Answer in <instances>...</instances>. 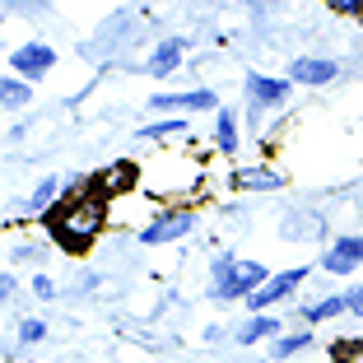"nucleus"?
I'll use <instances>...</instances> for the list:
<instances>
[{
    "instance_id": "f257e3e1",
    "label": "nucleus",
    "mask_w": 363,
    "mask_h": 363,
    "mask_svg": "<svg viewBox=\"0 0 363 363\" xmlns=\"http://www.w3.org/2000/svg\"><path fill=\"white\" fill-rule=\"evenodd\" d=\"M75 186L79 191L56 201V210H52V238L65 252H89L107 224V201L94 191V182H75Z\"/></svg>"
},
{
    "instance_id": "f03ea898",
    "label": "nucleus",
    "mask_w": 363,
    "mask_h": 363,
    "mask_svg": "<svg viewBox=\"0 0 363 363\" xmlns=\"http://www.w3.org/2000/svg\"><path fill=\"white\" fill-rule=\"evenodd\" d=\"M210 298H219V303H238V298H252V294H261V289L270 284V270L266 266H257V261H238L233 252H224V257L214 261V270H210Z\"/></svg>"
},
{
    "instance_id": "7ed1b4c3",
    "label": "nucleus",
    "mask_w": 363,
    "mask_h": 363,
    "mask_svg": "<svg viewBox=\"0 0 363 363\" xmlns=\"http://www.w3.org/2000/svg\"><path fill=\"white\" fill-rule=\"evenodd\" d=\"M191 214L186 210H172V214H159V219H154L150 228H145V233H140V242H150V247H159V242H177V238H186L191 233Z\"/></svg>"
},
{
    "instance_id": "20e7f679",
    "label": "nucleus",
    "mask_w": 363,
    "mask_h": 363,
    "mask_svg": "<svg viewBox=\"0 0 363 363\" xmlns=\"http://www.w3.org/2000/svg\"><path fill=\"white\" fill-rule=\"evenodd\" d=\"M303 279H308V266H294V270H284V275H275L266 289H261V294H252V298H247V308H252V312H261V308H270V303L289 298V294H294V289H298Z\"/></svg>"
},
{
    "instance_id": "39448f33",
    "label": "nucleus",
    "mask_w": 363,
    "mask_h": 363,
    "mask_svg": "<svg viewBox=\"0 0 363 363\" xmlns=\"http://www.w3.org/2000/svg\"><path fill=\"white\" fill-rule=\"evenodd\" d=\"M52 65H56V52H52V47H43V43H28V47H19V52H10V70H14V75H23V79L47 75Z\"/></svg>"
},
{
    "instance_id": "423d86ee",
    "label": "nucleus",
    "mask_w": 363,
    "mask_h": 363,
    "mask_svg": "<svg viewBox=\"0 0 363 363\" xmlns=\"http://www.w3.org/2000/svg\"><path fill=\"white\" fill-rule=\"evenodd\" d=\"M294 79H275V75H247V98L257 107H284Z\"/></svg>"
},
{
    "instance_id": "0eeeda50",
    "label": "nucleus",
    "mask_w": 363,
    "mask_h": 363,
    "mask_svg": "<svg viewBox=\"0 0 363 363\" xmlns=\"http://www.w3.org/2000/svg\"><path fill=\"white\" fill-rule=\"evenodd\" d=\"M154 112H168V107H191V112H219V98L210 89H191V94H159L150 98Z\"/></svg>"
},
{
    "instance_id": "6e6552de",
    "label": "nucleus",
    "mask_w": 363,
    "mask_h": 363,
    "mask_svg": "<svg viewBox=\"0 0 363 363\" xmlns=\"http://www.w3.org/2000/svg\"><path fill=\"white\" fill-rule=\"evenodd\" d=\"M335 75H340V65L321 61V56H303V61L289 65V79H294V84H331Z\"/></svg>"
},
{
    "instance_id": "1a4fd4ad",
    "label": "nucleus",
    "mask_w": 363,
    "mask_h": 363,
    "mask_svg": "<svg viewBox=\"0 0 363 363\" xmlns=\"http://www.w3.org/2000/svg\"><path fill=\"white\" fill-rule=\"evenodd\" d=\"M359 261H363V233H359V238H340V242H335L331 252L321 257V266L331 270V275H350Z\"/></svg>"
},
{
    "instance_id": "9d476101",
    "label": "nucleus",
    "mask_w": 363,
    "mask_h": 363,
    "mask_svg": "<svg viewBox=\"0 0 363 363\" xmlns=\"http://www.w3.org/2000/svg\"><path fill=\"white\" fill-rule=\"evenodd\" d=\"M182 52H186V43H182V38H168V43H159V47H154V56H150V75L168 79L172 70L182 65Z\"/></svg>"
},
{
    "instance_id": "9b49d317",
    "label": "nucleus",
    "mask_w": 363,
    "mask_h": 363,
    "mask_svg": "<svg viewBox=\"0 0 363 363\" xmlns=\"http://www.w3.org/2000/svg\"><path fill=\"white\" fill-rule=\"evenodd\" d=\"M275 331H279V321L261 312V317H252V321H242V326H238L233 340H238V345H257V340H270Z\"/></svg>"
},
{
    "instance_id": "f8f14e48",
    "label": "nucleus",
    "mask_w": 363,
    "mask_h": 363,
    "mask_svg": "<svg viewBox=\"0 0 363 363\" xmlns=\"http://www.w3.org/2000/svg\"><path fill=\"white\" fill-rule=\"evenodd\" d=\"M0 103H5V112H19V107H28L33 103V89H28V79L23 75H5V84H0Z\"/></svg>"
},
{
    "instance_id": "ddd939ff",
    "label": "nucleus",
    "mask_w": 363,
    "mask_h": 363,
    "mask_svg": "<svg viewBox=\"0 0 363 363\" xmlns=\"http://www.w3.org/2000/svg\"><path fill=\"white\" fill-rule=\"evenodd\" d=\"M214 145L224 154H233L238 150V121H233V107H219L214 112Z\"/></svg>"
},
{
    "instance_id": "4468645a",
    "label": "nucleus",
    "mask_w": 363,
    "mask_h": 363,
    "mask_svg": "<svg viewBox=\"0 0 363 363\" xmlns=\"http://www.w3.org/2000/svg\"><path fill=\"white\" fill-rule=\"evenodd\" d=\"M340 312H345V294H331V298H321V303H312V308H303V326H317V321L340 317Z\"/></svg>"
},
{
    "instance_id": "2eb2a0df",
    "label": "nucleus",
    "mask_w": 363,
    "mask_h": 363,
    "mask_svg": "<svg viewBox=\"0 0 363 363\" xmlns=\"http://www.w3.org/2000/svg\"><path fill=\"white\" fill-rule=\"evenodd\" d=\"M56 177H47V182H38L33 186V196H28V214H43V210H56Z\"/></svg>"
},
{
    "instance_id": "dca6fc26",
    "label": "nucleus",
    "mask_w": 363,
    "mask_h": 363,
    "mask_svg": "<svg viewBox=\"0 0 363 363\" xmlns=\"http://www.w3.org/2000/svg\"><path fill=\"white\" fill-rule=\"evenodd\" d=\"M312 345V331H298V335H284V340H275V350H270V359H294L298 350H308Z\"/></svg>"
},
{
    "instance_id": "f3484780",
    "label": "nucleus",
    "mask_w": 363,
    "mask_h": 363,
    "mask_svg": "<svg viewBox=\"0 0 363 363\" xmlns=\"http://www.w3.org/2000/svg\"><path fill=\"white\" fill-rule=\"evenodd\" d=\"M279 172H270V168H257V172H233V186H279Z\"/></svg>"
},
{
    "instance_id": "a211bd4d",
    "label": "nucleus",
    "mask_w": 363,
    "mask_h": 363,
    "mask_svg": "<svg viewBox=\"0 0 363 363\" xmlns=\"http://www.w3.org/2000/svg\"><path fill=\"white\" fill-rule=\"evenodd\" d=\"M177 130H186V121L168 117V121H159V126H140V140H159V135H177Z\"/></svg>"
},
{
    "instance_id": "6ab92c4d",
    "label": "nucleus",
    "mask_w": 363,
    "mask_h": 363,
    "mask_svg": "<svg viewBox=\"0 0 363 363\" xmlns=\"http://www.w3.org/2000/svg\"><path fill=\"white\" fill-rule=\"evenodd\" d=\"M43 335H47V326H43V321H23V326H19V340H23V345H38Z\"/></svg>"
},
{
    "instance_id": "aec40b11",
    "label": "nucleus",
    "mask_w": 363,
    "mask_h": 363,
    "mask_svg": "<svg viewBox=\"0 0 363 363\" xmlns=\"http://www.w3.org/2000/svg\"><path fill=\"white\" fill-rule=\"evenodd\" d=\"M335 14H350V19H363V0H326Z\"/></svg>"
},
{
    "instance_id": "412c9836",
    "label": "nucleus",
    "mask_w": 363,
    "mask_h": 363,
    "mask_svg": "<svg viewBox=\"0 0 363 363\" xmlns=\"http://www.w3.org/2000/svg\"><path fill=\"white\" fill-rule=\"evenodd\" d=\"M345 312H350V317H363V284L345 289Z\"/></svg>"
},
{
    "instance_id": "4be33fe9",
    "label": "nucleus",
    "mask_w": 363,
    "mask_h": 363,
    "mask_svg": "<svg viewBox=\"0 0 363 363\" xmlns=\"http://www.w3.org/2000/svg\"><path fill=\"white\" fill-rule=\"evenodd\" d=\"M33 294H38V298H52V294H56V284H52L47 275H38V279H33Z\"/></svg>"
}]
</instances>
